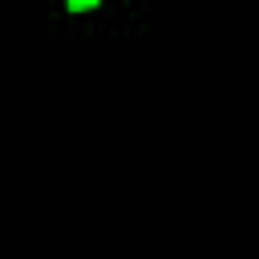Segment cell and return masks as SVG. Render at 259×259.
Returning <instances> with one entry per match:
<instances>
[{
  "instance_id": "1",
  "label": "cell",
  "mask_w": 259,
  "mask_h": 259,
  "mask_svg": "<svg viewBox=\"0 0 259 259\" xmlns=\"http://www.w3.org/2000/svg\"><path fill=\"white\" fill-rule=\"evenodd\" d=\"M101 0H65V8L69 12H89V8H97Z\"/></svg>"
}]
</instances>
